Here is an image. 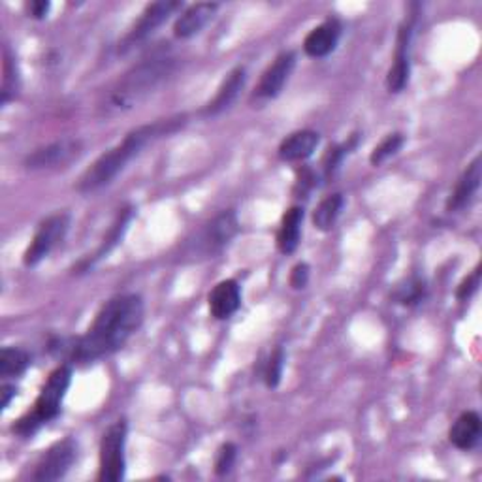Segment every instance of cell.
<instances>
[{
  "label": "cell",
  "mask_w": 482,
  "mask_h": 482,
  "mask_svg": "<svg viewBox=\"0 0 482 482\" xmlns=\"http://www.w3.org/2000/svg\"><path fill=\"white\" fill-rule=\"evenodd\" d=\"M82 153V143L78 140H59L50 146L40 148L25 159L29 170H45V168H57L78 159Z\"/></svg>",
  "instance_id": "7c38bea8"
},
{
  "label": "cell",
  "mask_w": 482,
  "mask_h": 482,
  "mask_svg": "<svg viewBox=\"0 0 482 482\" xmlns=\"http://www.w3.org/2000/svg\"><path fill=\"white\" fill-rule=\"evenodd\" d=\"M342 25L337 19H326L319 27L313 29L304 40V52L313 59L328 57L340 42Z\"/></svg>",
  "instance_id": "4fadbf2b"
},
{
  "label": "cell",
  "mask_w": 482,
  "mask_h": 482,
  "mask_svg": "<svg viewBox=\"0 0 482 482\" xmlns=\"http://www.w3.org/2000/svg\"><path fill=\"white\" fill-rule=\"evenodd\" d=\"M179 8H181L179 3H155V5H149L146 10H143L141 17L138 19V23L132 27V31L123 38V42L119 43V53H127V52L134 50V47H138L140 43L146 42Z\"/></svg>",
  "instance_id": "ba28073f"
},
{
  "label": "cell",
  "mask_w": 482,
  "mask_h": 482,
  "mask_svg": "<svg viewBox=\"0 0 482 482\" xmlns=\"http://www.w3.org/2000/svg\"><path fill=\"white\" fill-rule=\"evenodd\" d=\"M19 92V74L15 61L8 47H5V66H3V89H0V104L6 106Z\"/></svg>",
  "instance_id": "cb8c5ba5"
},
{
  "label": "cell",
  "mask_w": 482,
  "mask_h": 482,
  "mask_svg": "<svg viewBox=\"0 0 482 482\" xmlns=\"http://www.w3.org/2000/svg\"><path fill=\"white\" fill-rule=\"evenodd\" d=\"M127 431L129 424L125 419L111 424L101 441V471L99 480L102 482H119L125 478L127 458H125V445H127Z\"/></svg>",
  "instance_id": "8992f818"
},
{
  "label": "cell",
  "mask_w": 482,
  "mask_h": 482,
  "mask_svg": "<svg viewBox=\"0 0 482 482\" xmlns=\"http://www.w3.org/2000/svg\"><path fill=\"white\" fill-rule=\"evenodd\" d=\"M70 228V215L68 213H55L38 227L31 246L23 256L25 266H36L45 256H50V253L61 244L64 239L66 232Z\"/></svg>",
  "instance_id": "52a82bcc"
},
{
  "label": "cell",
  "mask_w": 482,
  "mask_h": 482,
  "mask_svg": "<svg viewBox=\"0 0 482 482\" xmlns=\"http://www.w3.org/2000/svg\"><path fill=\"white\" fill-rule=\"evenodd\" d=\"M174 70H176V59L168 55H157L141 61L140 64L130 68L127 74L110 89L101 106L102 111L106 115H111V113H123L140 106L174 74Z\"/></svg>",
  "instance_id": "3957f363"
},
{
  "label": "cell",
  "mask_w": 482,
  "mask_h": 482,
  "mask_svg": "<svg viewBox=\"0 0 482 482\" xmlns=\"http://www.w3.org/2000/svg\"><path fill=\"white\" fill-rule=\"evenodd\" d=\"M185 120H187L185 115H176L170 119H160L153 125H143L134 129L125 136V140L120 141L119 146L101 155L87 168L78 181V190L83 192V195H89V192L101 190L102 187L110 185L120 172L125 170L127 164L141 153L143 148H148L151 141L162 136H170L178 132L185 125Z\"/></svg>",
  "instance_id": "7a4b0ae2"
},
{
  "label": "cell",
  "mask_w": 482,
  "mask_h": 482,
  "mask_svg": "<svg viewBox=\"0 0 482 482\" xmlns=\"http://www.w3.org/2000/svg\"><path fill=\"white\" fill-rule=\"evenodd\" d=\"M478 286H480V268H477L468 279L460 283V286H458V291H456V298L462 302L469 300L478 291Z\"/></svg>",
  "instance_id": "f1b7e54d"
},
{
  "label": "cell",
  "mask_w": 482,
  "mask_h": 482,
  "mask_svg": "<svg viewBox=\"0 0 482 482\" xmlns=\"http://www.w3.org/2000/svg\"><path fill=\"white\" fill-rule=\"evenodd\" d=\"M246 78H247V76H246V68H244V66L234 68V70L230 72V74L225 78V82L221 83L219 91H217V94L213 96V101H209V102L204 106L202 113H204L206 117H215V115L223 113L225 110H228V108L236 102L239 91L244 89V85H246Z\"/></svg>",
  "instance_id": "9a60e30c"
},
{
  "label": "cell",
  "mask_w": 482,
  "mask_h": 482,
  "mask_svg": "<svg viewBox=\"0 0 482 482\" xmlns=\"http://www.w3.org/2000/svg\"><path fill=\"white\" fill-rule=\"evenodd\" d=\"M424 296H426V283L419 277L407 279V283L398 286L396 291V300L403 305H417L424 300Z\"/></svg>",
  "instance_id": "484cf974"
},
{
  "label": "cell",
  "mask_w": 482,
  "mask_h": 482,
  "mask_svg": "<svg viewBox=\"0 0 482 482\" xmlns=\"http://www.w3.org/2000/svg\"><path fill=\"white\" fill-rule=\"evenodd\" d=\"M302 223H304V207L294 206L284 211L277 232V247L283 255H293L298 249L302 237Z\"/></svg>",
  "instance_id": "d6986e66"
},
{
  "label": "cell",
  "mask_w": 482,
  "mask_h": 482,
  "mask_svg": "<svg viewBox=\"0 0 482 482\" xmlns=\"http://www.w3.org/2000/svg\"><path fill=\"white\" fill-rule=\"evenodd\" d=\"M130 217H132V209H123V211L119 213L117 221H115L113 227L110 228V232H108V236L104 237V241L101 244V247L96 249V253L92 255V258L83 260V262L80 264V270H82V268H83V270L92 268L96 262L102 260V258H104V256H106V255H108V253L119 244L120 237H123V234H125L127 227H129V223H130Z\"/></svg>",
  "instance_id": "44dd1931"
},
{
  "label": "cell",
  "mask_w": 482,
  "mask_h": 482,
  "mask_svg": "<svg viewBox=\"0 0 482 482\" xmlns=\"http://www.w3.org/2000/svg\"><path fill=\"white\" fill-rule=\"evenodd\" d=\"M50 8H52V5L45 3V0H34V3L27 5L29 17H33V19H43L47 15V12H50Z\"/></svg>",
  "instance_id": "1f68e13d"
},
{
  "label": "cell",
  "mask_w": 482,
  "mask_h": 482,
  "mask_svg": "<svg viewBox=\"0 0 482 482\" xmlns=\"http://www.w3.org/2000/svg\"><path fill=\"white\" fill-rule=\"evenodd\" d=\"M321 136L315 130H298L286 136L279 146V159L284 162H300L309 159L319 148Z\"/></svg>",
  "instance_id": "ac0fdd59"
},
{
  "label": "cell",
  "mask_w": 482,
  "mask_h": 482,
  "mask_svg": "<svg viewBox=\"0 0 482 482\" xmlns=\"http://www.w3.org/2000/svg\"><path fill=\"white\" fill-rule=\"evenodd\" d=\"M76 456H78V443L74 439L66 438L63 441H57L40 458L33 478L40 482H53L63 478L72 468V464L76 462Z\"/></svg>",
  "instance_id": "9c48e42d"
},
{
  "label": "cell",
  "mask_w": 482,
  "mask_h": 482,
  "mask_svg": "<svg viewBox=\"0 0 482 482\" xmlns=\"http://www.w3.org/2000/svg\"><path fill=\"white\" fill-rule=\"evenodd\" d=\"M403 143H405L403 134H400V132L389 134V136L384 138V140L379 143V146L371 151V155H370V162H371L373 166H381V164H384V162H387L389 159H392V157L403 148Z\"/></svg>",
  "instance_id": "d4e9b609"
},
{
  "label": "cell",
  "mask_w": 482,
  "mask_h": 482,
  "mask_svg": "<svg viewBox=\"0 0 482 482\" xmlns=\"http://www.w3.org/2000/svg\"><path fill=\"white\" fill-rule=\"evenodd\" d=\"M294 66H296V53L294 52L281 53L262 74V78L255 89L253 99H256V101L275 99V96L283 91L288 78H291V74L294 72Z\"/></svg>",
  "instance_id": "8fae6325"
},
{
  "label": "cell",
  "mask_w": 482,
  "mask_h": 482,
  "mask_svg": "<svg viewBox=\"0 0 482 482\" xmlns=\"http://www.w3.org/2000/svg\"><path fill=\"white\" fill-rule=\"evenodd\" d=\"M343 157H345V148L333 146V148L328 149V153L324 157V174L328 178L337 170V166H340V162L343 160Z\"/></svg>",
  "instance_id": "f546056e"
},
{
  "label": "cell",
  "mask_w": 482,
  "mask_h": 482,
  "mask_svg": "<svg viewBox=\"0 0 482 482\" xmlns=\"http://www.w3.org/2000/svg\"><path fill=\"white\" fill-rule=\"evenodd\" d=\"M70 382H72V368L59 366L42 387L33 413L25 415L15 422L14 431L17 436L31 438L43 424L52 422L53 419L59 417L63 400L70 389Z\"/></svg>",
  "instance_id": "277c9868"
},
{
  "label": "cell",
  "mask_w": 482,
  "mask_h": 482,
  "mask_svg": "<svg viewBox=\"0 0 482 482\" xmlns=\"http://www.w3.org/2000/svg\"><path fill=\"white\" fill-rule=\"evenodd\" d=\"M209 313L217 321H227L241 305V291L234 279H227L217 284L209 293Z\"/></svg>",
  "instance_id": "5bb4252c"
},
{
  "label": "cell",
  "mask_w": 482,
  "mask_h": 482,
  "mask_svg": "<svg viewBox=\"0 0 482 482\" xmlns=\"http://www.w3.org/2000/svg\"><path fill=\"white\" fill-rule=\"evenodd\" d=\"M309 281V266L307 264H298V266H294L293 274H291V286L296 288V291H300V288H305Z\"/></svg>",
  "instance_id": "4dcf8cb0"
},
{
  "label": "cell",
  "mask_w": 482,
  "mask_h": 482,
  "mask_svg": "<svg viewBox=\"0 0 482 482\" xmlns=\"http://www.w3.org/2000/svg\"><path fill=\"white\" fill-rule=\"evenodd\" d=\"M480 417L475 411L462 413L452 424L448 438L450 443L460 450H471L480 439Z\"/></svg>",
  "instance_id": "ffe728a7"
},
{
  "label": "cell",
  "mask_w": 482,
  "mask_h": 482,
  "mask_svg": "<svg viewBox=\"0 0 482 482\" xmlns=\"http://www.w3.org/2000/svg\"><path fill=\"white\" fill-rule=\"evenodd\" d=\"M31 366V354L19 347H5L0 352V377L12 379L25 373Z\"/></svg>",
  "instance_id": "7402d4cb"
},
{
  "label": "cell",
  "mask_w": 482,
  "mask_h": 482,
  "mask_svg": "<svg viewBox=\"0 0 482 482\" xmlns=\"http://www.w3.org/2000/svg\"><path fill=\"white\" fill-rule=\"evenodd\" d=\"M239 230L237 217L232 209L223 211L211 219L198 234L195 239H190L187 244V256L190 258H213L219 253H223L230 241L236 237Z\"/></svg>",
  "instance_id": "5b68a950"
},
{
  "label": "cell",
  "mask_w": 482,
  "mask_h": 482,
  "mask_svg": "<svg viewBox=\"0 0 482 482\" xmlns=\"http://www.w3.org/2000/svg\"><path fill=\"white\" fill-rule=\"evenodd\" d=\"M15 394H17L15 387H12V384H5L3 387V409H8V405H10L12 398H15Z\"/></svg>",
  "instance_id": "d6a6232c"
},
{
  "label": "cell",
  "mask_w": 482,
  "mask_h": 482,
  "mask_svg": "<svg viewBox=\"0 0 482 482\" xmlns=\"http://www.w3.org/2000/svg\"><path fill=\"white\" fill-rule=\"evenodd\" d=\"M143 321V302L138 294H120L108 300L89 330L72 340L68 345L59 342V347H52L66 354L72 362L78 364H89L104 356L113 354L123 347L130 335L140 328Z\"/></svg>",
  "instance_id": "6da1fadb"
},
{
  "label": "cell",
  "mask_w": 482,
  "mask_h": 482,
  "mask_svg": "<svg viewBox=\"0 0 482 482\" xmlns=\"http://www.w3.org/2000/svg\"><path fill=\"white\" fill-rule=\"evenodd\" d=\"M411 38H413V17L405 19L398 31V42H396V53L394 63L389 70L387 76V87L390 92H401L409 83V74H411Z\"/></svg>",
  "instance_id": "30bf717a"
},
{
  "label": "cell",
  "mask_w": 482,
  "mask_h": 482,
  "mask_svg": "<svg viewBox=\"0 0 482 482\" xmlns=\"http://www.w3.org/2000/svg\"><path fill=\"white\" fill-rule=\"evenodd\" d=\"M237 458V447L234 443H225L215 458V473L217 475H228L236 464Z\"/></svg>",
  "instance_id": "83f0119b"
},
{
  "label": "cell",
  "mask_w": 482,
  "mask_h": 482,
  "mask_svg": "<svg viewBox=\"0 0 482 482\" xmlns=\"http://www.w3.org/2000/svg\"><path fill=\"white\" fill-rule=\"evenodd\" d=\"M217 10H219V5H215V3L192 5L190 8H187L178 17L176 25H174V34L181 40H187V38H192L195 34H198L213 19Z\"/></svg>",
  "instance_id": "2e32d148"
},
{
  "label": "cell",
  "mask_w": 482,
  "mask_h": 482,
  "mask_svg": "<svg viewBox=\"0 0 482 482\" xmlns=\"http://www.w3.org/2000/svg\"><path fill=\"white\" fill-rule=\"evenodd\" d=\"M345 206V200H343V195H332V197H326L315 209V213H313V225H315V228L323 230V232H328L330 228H333L337 217H340L342 209Z\"/></svg>",
  "instance_id": "603a6c76"
},
{
  "label": "cell",
  "mask_w": 482,
  "mask_h": 482,
  "mask_svg": "<svg viewBox=\"0 0 482 482\" xmlns=\"http://www.w3.org/2000/svg\"><path fill=\"white\" fill-rule=\"evenodd\" d=\"M283 368H284V351L281 347H277L272 352L270 360H268L266 373H264V381H266V387L268 389L279 387L281 377H283Z\"/></svg>",
  "instance_id": "4316f807"
},
{
  "label": "cell",
  "mask_w": 482,
  "mask_h": 482,
  "mask_svg": "<svg viewBox=\"0 0 482 482\" xmlns=\"http://www.w3.org/2000/svg\"><path fill=\"white\" fill-rule=\"evenodd\" d=\"M480 157H477L469 166L468 170L462 174V178L458 179L454 190L450 192V197L447 200V209L448 211H458L466 207L473 197L477 195V190L480 187V179H482V166H480Z\"/></svg>",
  "instance_id": "e0dca14e"
}]
</instances>
